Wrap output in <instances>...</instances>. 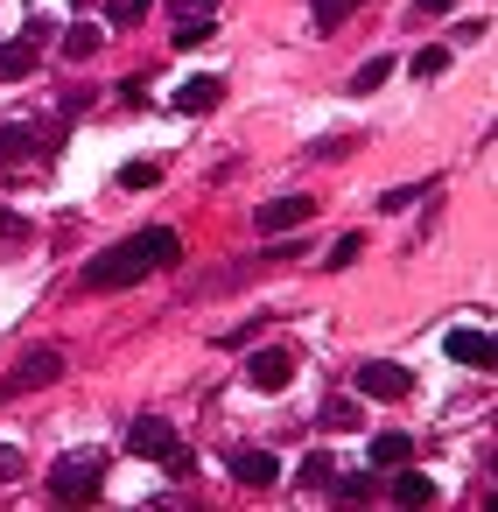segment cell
<instances>
[{
  "label": "cell",
  "instance_id": "obj_8",
  "mask_svg": "<svg viewBox=\"0 0 498 512\" xmlns=\"http://www.w3.org/2000/svg\"><path fill=\"white\" fill-rule=\"evenodd\" d=\"M274 477H281L274 449H239V456H232V484H246V491H267Z\"/></svg>",
  "mask_w": 498,
  "mask_h": 512
},
{
  "label": "cell",
  "instance_id": "obj_21",
  "mask_svg": "<svg viewBox=\"0 0 498 512\" xmlns=\"http://www.w3.org/2000/svg\"><path fill=\"white\" fill-rule=\"evenodd\" d=\"M22 239H36V225H29V218H15V211H0V253H15Z\"/></svg>",
  "mask_w": 498,
  "mask_h": 512
},
{
  "label": "cell",
  "instance_id": "obj_23",
  "mask_svg": "<svg viewBox=\"0 0 498 512\" xmlns=\"http://www.w3.org/2000/svg\"><path fill=\"white\" fill-rule=\"evenodd\" d=\"M148 15V0H106V22H120V29H134Z\"/></svg>",
  "mask_w": 498,
  "mask_h": 512
},
{
  "label": "cell",
  "instance_id": "obj_11",
  "mask_svg": "<svg viewBox=\"0 0 498 512\" xmlns=\"http://www.w3.org/2000/svg\"><path fill=\"white\" fill-rule=\"evenodd\" d=\"M400 463H414V442H407L400 428L372 435V470H400Z\"/></svg>",
  "mask_w": 498,
  "mask_h": 512
},
{
  "label": "cell",
  "instance_id": "obj_28",
  "mask_svg": "<svg viewBox=\"0 0 498 512\" xmlns=\"http://www.w3.org/2000/svg\"><path fill=\"white\" fill-rule=\"evenodd\" d=\"M22 470H29V463H22V449L0 442V484H22Z\"/></svg>",
  "mask_w": 498,
  "mask_h": 512
},
{
  "label": "cell",
  "instance_id": "obj_31",
  "mask_svg": "<svg viewBox=\"0 0 498 512\" xmlns=\"http://www.w3.org/2000/svg\"><path fill=\"white\" fill-rule=\"evenodd\" d=\"M120 99L127 106H148V78H120Z\"/></svg>",
  "mask_w": 498,
  "mask_h": 512
},
{
  "label": "cell",
  "instance_id": "obj_16",
  "mask_svg": "<svg viewBox=\"0 0 498 512\" xmlns=\"http://www.w3.org/2000/svg\"><path fill=\"white\" fill-rule=\"evenodd\" d=\"M330 491H337L344 505H365V498L379 491V477H372V470H337V477H330Z\"/></svg>",
  "mask_w": 498,
  "mask_h": 512
},
{
  "label": "cell",
  "instance_id": "obj_30",
  "mask_svg": "<svg viewBox=\"0 0 498 512\" xmlns=\"http://www.w3.org/2000/svg\"><path fill=\"white\" fill-rule=\"evenodd\" d=\"M323 421H330V428H351V421H358V407H351V400H330V407H323Z\"/></svg>",
  "mask_w": 498,
  "mask_h": 512
},
{
  "label": "cell",
  "instance_id": "obj_26",
  "mask_svg": "<svg viewBox=\"0 0 498 512\" xmlns=\"http://www.w3.org/2000/svg\"><path fill=\"white\" fill-rule=\"evenodd\" d=\"M211 29H218V22H176V50H197Z\"/></svg>",
  "mask_w": 498,
  "mask_h": 512
},
{
  "label": "cell",
  "instance_id": "obj_17",
  "mask_svg": "<svg viewBox=\"0 0 498 512\" xmlns=\"http://www.w3.org/2000/svg\"><path fill=\"white\" fill-rule=\"evenodd\" d=\"M29 71H36V43H0V78L22 85Z\"/></svg>",
  "mask_w": 498,
  "mask_h": 512
},
{
  "label": "cell",
  "instance_id": "obj_20",
  "mask_svg": "<svg viewBox=\"0 0 498 512\" xmlns=\"http://www.w3.org/2000/svg\"><path fill=\"white\" fill-rule=\"evenodd\" d=\"M162 183V162H127L120 169V190H155Z\"/></svg>",
  "mask_w": 498,
  "mask_h": 512
},
{
  "label": "cell",
  "instance_id": "obj_4",
  "mask_svg": "<svg viewBox=\"0 0 498 512\" xmlns=\"http://www.w3.org/2000/svg\"><path fill=\"white\" fill-rule=\"evenodd\" d=\"M351 386H358L365 400H407V393H414V372H407V365H386V358H365Z\"/></svg>",
  "mask_w": 498,
  "mask_h": 512
},
{
  "label": "cell",
  "instance_id": "obj_25",
  "mask_svg": "<svg viewBox=\"0 0 498 512\" xmlns=\"http://www.w3.org/2000/svg\"><path fill=\"white\" fill-rule=\"evenodd\" d=\"M162 463H169V477H197V456H190L183 442H169V449H162Z\"/></svg>",
  "mask_w": 498,
  "mask_h": 512
},
{
  "label": "cell",
  "instance_id": "obj_3",
  "mask_svg": "<svg viewBox=\"0 0 498 512\" xmlns=\"http://www.w3.org/2000/svg\"><path fill=\"white\" fill-rule=\"evenodd\" d=\"M64 379V351L57 344H36V351H22V365L0 379V400H15V393H36V386H57Z\"/></svg>",
  "mask_w": 498,
  "mask_h": 512
},
{
  "label": "cell",
  "instance_id": "obj_2",
  "mask_svg": "<svg viewBox=\"0 0 498 512\" xmlns=\"http://www.w3.org/2000/svg\"><path fill=\"white\" fill-rule=\"evenodd\" d=\"M106 484V449H71L57 470H50V498L57 505H78V498H92Z\"/></svg>",
  "mask_w": 498,
  "mask_h": 512
},
{
  "label": "cell",
  "instance_id": "obj_12",
  "mask_svg": "<svg viewBox=\"0 0 498 512\" xmlns=\"http://www.w3.org/2000/svg\"><path fill=\"white\" fill-rule=\"evenodd\" d=\"M218 99H225V85H218V78H190V85L176 92V113H211Z\"/></svg>",
  "mask_w": 498,
  "mask_h": 512
},
{
  "label": "cell",
  "instance_id": "obj_1",
  "mask_svg": "<svg viewBox=\"0 0 498 512\" xmlns=\"http://www.w3.org/2000/svg\"><path fill=\"white\" fill-rule=\"evenodd\" d=\"M183 260V239L169 232V225H148V232H134V239H120V246H106V253H92L85 267H78V288L85 295H106V288H134L148 267H176Z\"/></svg>",
  "mask_w": 498,
  "mask_h": 512
},
{
  "label": "cell",
  "instance_id": "obj_9",
  "mask_svg": "<svg viewBox=\"0 0 498 512\" xmlns=\"http://www.w3.org/2000/svg\"><path fill=\"white\" fill-rule=\"evenodd\" d=\"M169 442H176V428H169L162 414H141V421L127 428V449H134V456H162Z\"/></svg>",
  "mask_w": 498,
  "mask_h": 512
},
{
  "label": "cell",
  "instance_id": "obj_19",
  "mask_svg": "<svg viewBox=\"0 0 498 512\" xmlns=\"http://www.w3.org/2000/svg\"><path fill=\"white\" fill-rule=\"evenodd\" d=\"M386 78H393V57H365V64L351 71V92H379Z\"/></svg>",
  "mask_w": 498,
  "mask_h": 512
},
{
  "label": "cell",
  "instance_id": "obj_6",
  "mask_svg": "<svg viewBox=\"0 0 498 512\" xmlns=\"http://www.w3.org/2000/svg\"><path fill=\"white\" fill-rule=\"evenodd\" d=\"M246 379H253L260 393H281V386L295 379V351H281V344H267V351H253V358H246Z\"/></svg>",
  "mask_w": 498,
  "mask_h": 512
},
{
  "label": "cell",
  "instance_id": "obj_27",
  "mask_svg": "<svg viewBox=\"0 0 498 512\" xmlns=\"http://www.w3.org/2000/svg\"><path fill=\"white\" fill-rule=\"evenodd\" d=\"M358 253H365V239H358V232H344V239H337V246H330V267H351V260H358Z\"/></svg>",
  "mask_w": 498,
  "mask_h": 512
},
{
  "label": "cell",
  "instance_id": "obj_24",
  "mask_svg": "<svg viewBox=\"0 0 498 512\" xmlns=\"http://www.w3.org/2000/svg\"><path fill=\"white\" fill-rule=\"evenodd\" d=\"M421 190H428V183H400V190L379 197V211H407V204H421Z\"/></svg>",
  "mask_w": 498,
  "mask_h": 512
},
{
  "label": "cell",
  "instance_id": "obj_5",
  "mask_svg": "<svg viewBox=\"0 0 498 512\" xmlns=\"http://www.w3.org/2000/svg\"><path fill=\"white\" fill-rule=\"evenodd\" d=\"M442 351H449L456 365H470V372H491V365H498V337H491V330H449Z\"/></svg>",
  "mask_w": 498,
  "mask_h": 512
},
{
  "label": "cell",
  "instance_id": "obj_18",
  "mask_svg": "<svg viewBox=\"0 0 498 512\" xmlns=\"http://www.w3.org/2000/svg\"><path fill=\"white\" fill-rule=\"evenodd\" d=\"M64 57H71V64H85V57H99V29H92V22H78V29H64Z\"/></svg>",
  "mask_w": 498,
  "mask_h": 512
},
{
  "label": "cell",
  "instance_id": "obj_13",
  "mask_svg": "<svg viewBox=\"0 0 498 512\" xmlns=\"http://www.w3.org/2000/svg\"><path fill=\"white\" fill-rule=\"evenodd\" d=\"M393 498H400V505H435V477L400 463V477H393Z\"/></svg>",
  "mask_w": 498,
  "mask_h": 512
},
{
  "label": "cell",
  "instance_id": "obj_29",
  "mask_svg": "<svg viewBox=\"0 0 498 512\" xmlns=\"http://www.w3.org/2000/svg\"><path fill=\"white\" fill-rule=\"evenodd\" d=\"M176 15H183V22H211V15H218V0H176Z\"/></svg>",
  "mask_w": 498,
  "mask_h": 512
},
{
  "label": "cell",
  "instance_id": "obj_7",
  "mask_svg": "<svg viewBox=\"0 0 498 512\" xmlns=\"http://www.w3.org/2000/svg\"><path fill=\"white\" fill-rule=\"evenodd\" d=\"M309 211H316V197H309V190H295V197H267L253 225H260V232H288V225H302Z\"/></svg>",
  "mask_w": 498,
  "mask_h": 512
},
{
  "label": "cell",
  "instance_id": "obj_32",
  "mask_svg": "<svg viewBox=\"0 0 498 512\" xmlns=\"http://www.w3.org/2000/svg\"><path fill=\"white\" fill-rule=\"evenodd\" d=\"M456 0H414V22H428V15H449Z\"/></svg>",
  "mask_w": 498,
  "mask_h": 512
},
{
  "label": "cell",
  "instance_id": "obj_15",
  "mask_svg": "<svg viewBox=\"0 0 498 512\" xmlns=\"http://www.w3.org/2000/svg\"><path fill=\"white\" fill-rule=\"evenodd\" d=\"M295 477H302V491H330V477H337V463H330V449H309V456L295 463Z\"/></svg>",
  "mask_w": 498,
  "mask_h": 512
},
{
  "label": "cell",
  "instance_id": "obj_14",
  "mask_svg": "<svg viewBox=\"0 0 498 512\" xmlns=\"http://www.w3.org/2000/svg\"><path fill=\"white\" fill-rule=\"evenodd\" d=\"M358 8H365V0H309V22H316V29L330 36V29H344V22H351Z\"/></svg>",
  "mask_w": 498,
  "mask_h": 512
},
{
  "label": "cell",
  "instance_id": "obj_22",
  "mask_svg": "<svg viewBox=\"0 0 498 512\" xmlns=\"http://www.w3.org/2000/svg\"><path fill=\"white\" fill-rule=\"evenodd\" d=\"M442 71H449V50H442V43H428V50L414 57V78L428 85V78H442Z\"/></svg>",
  "mask_w": 498,
  "mask_h": 512
},
{
  "label": "cell",
  "instance_id": "obj_10",
  "mask_svg": "<svg viewBox=\"0 0 498 512\" xmlns=\"http://www.w3.org/2000/svg\"><path fill=\"white\" fill-rule=\"evenodd\" d=\"M36 148H57V141H36V127H0V169L36 162Z\"/></svg>",
  "mask_w": 498,
  "mask_h": 512
}]
</instances>
